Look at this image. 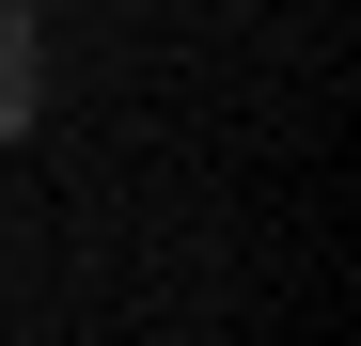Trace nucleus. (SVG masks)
<instances>
[{"instance_id":"1","label":"nucleus","mask_w":361,"mask_h":346,"mask_svg":"<svg viewBox=\"0 0 361 346\" xmlns=\"http://www.w3.org/2000/svg\"><path fill=\"white\" fill-rule=\"evenodd\" d=\"M16 126H32V16L0 0V142H16Z\"/></svg>"}]
</instances>
